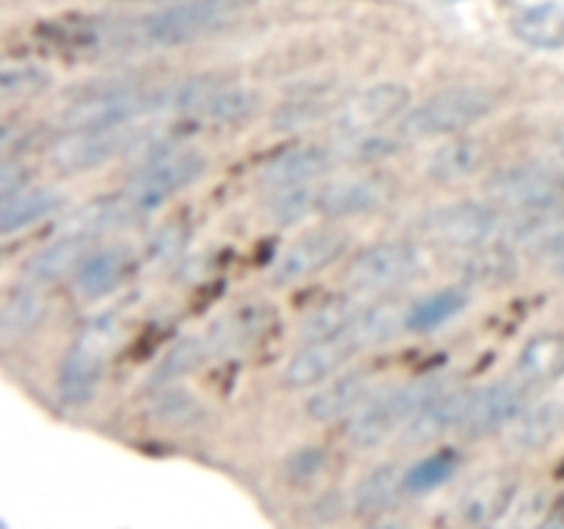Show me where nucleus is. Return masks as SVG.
<instances>
[{"instance_id": "nucleus-8", "label": "nucleus", "mask_w": 564, "mask_h": 529, "mask_svg": "<svg viewBox=\"0 0 564 529\" xmlns=\"http://www.w3.org/2000/svg\"><path fill=\"white\" fill-rule=\"evenodd\" d=\"M499 231V215L479 202H457L430 209L419 220V235L430 242L449 248H477L490 242Z\"/></svg>"}, {"instance_id": "nucleus-18", "label": "nucleus", "mask_w": 564, "mask_h": 529, "mask_svg": "<svg viewBox=\"0 0 564 529\" xmlns=\"http://www.w3.org/2000/svg\"><path fill=\"white\" fill-rule=\"evenodd\" d=\"M372 395L375 391L367 375L347 373L319 386V389L308 397L306 411L308 417L317 419V422H339V419H350Z\"/></svg>"}, {"instance_id": "nucleus-14", "label": "nucleus", "mask_w": 564, "mask_h": 529, "mask_svg": "<svg viewBox=\"0 0 564 529\" xmlns=\"http://www.w3.org/2000/svg\"><path fill=\"white\" fill-rule=\"evenodd\" d=\"M518 483L510 472L479 474L460 494L457 518L474 529H490L501 518V512L516 499Z\"/></svg>"}, {"instance_id": "nucleus-40", "label": "nucleus", "mask_w": 564, "mask_h": 529, "mask_svg": "<svg viewBox=\"0 0 564 529\" xmlns=\"http://www.w3.org/2000/svg\"><path fill=\"white\" fill-rule=\"evenodd\" d=\"M204 358V345L198 339H182L180 345L174 347V350L165 356V361L160 364L158 369V378H154V384H171L174 378H180L182 373H187V369L196 367L198 361Z\"/></svg>"}, {"instance_id": "nucleus-28", "label": "nucleus", "mask_w": 564, "mask_h": 529, "mask_svg": "<svg viewBox=\"0 0 564 529\" xmlns=\"http://www.w3.org/2000/svg\"><path fill=\"white\" fill-rule=\"evenodd\" d=\"M44 314H47V303H44L36 284L17 287L14 292L6 295L3 309H0V339H22L42 323Z\"/></svg>"}, {"instance_id": "nucleus-36", "label": "nucleus", "mask_w": 564, "mask_h": 529, "mask_svg": "<svg viewBox=\"0 0 564 529\" xmlns=\"http://www.w3.org/2000/svg\"><path fill=\"white\" fill-rule=\"evenodd\" d=\"M152 413L158 422L174 424V428H187L202 419V406L191 391L180 389V386H165L152 402Z\"/></svg>"}, {"instance_id": "nucleus-35", "label": "nucleus", "mask_w": 564, "mask_h": 529, "mask_svg": "<svg viewBox=\"0 0 564 529\" xmlns=\"http://www.w3.org/2000/svg\"><path fill=\"white\" fill-rule=\"evenodd\" d=\"M457 472V455L455 452H433V455L422 457L405 468V490L408 494H427L435 490L438 485L449 483L452 474Z\"/></svg>"}, {"instance_id": "nucleus-5", "label": "nucleus", "mask_w": 564, "mask_h": 529, "mask_svg": "<svg viewBox=\"0 0 564 529\" xmlns=\"http://www.w3.org/2000/svg\"><path fill=\"white\" fill-rule=\"evenodd\" d=\"M231 11L235 0H182L143 17L141 36L154 47H182L224 25Z\"/></svg>"}, {"instance_id": "nucleus-31", "label": "nucleus", "mask_w": 564, "mask_h": 529, "mask_svg": "<svg viewBox=\"0 0 564 529\" xmlns=\"http://www.w3.org/2000/svg\"><path fill=\"white\" fill-rule=\"evenodd\" d=\"M358 303L347 295H336L330 301L319 303L312 312L303 317L301 323V339L303 342H323V339H336V336H345L347 328L352 325L358 314Z\"/></svg>"}, {"instance_id": "nucleus-6", "label": "nucleus", "mask_w": 564, "mask_h": 529, "mask_svg": "<svg viewBox=\"0 0 564 529\" xmlns=\"http://www.w3.org/2000/svg\"><path fill=\"white\" fill-rule=\"evenodd\" d=\"M485 193L499 207L518 215H538L560 207L564 182L556 171L540 169V165H510L488 176Z\"/></svg>"}, {"instance_id": "nucleus-22", "label": "nucleus", "mask_w": 564, "mask_h": 529, "mask_svg": "<svg viewBox=\"0 0 564 529\" xmlns=\"http://www.w3.org/2000/svg\"><path fill=\"white\" fill-rule=\"evenodd\" d=\"M402 328H408V306L394 301H378L372 306L358 309L345 336L356 350H361V347H375L394 339Z\"/></svg>"}, {"instance_id": "nucleus-34", "label": "nucleus", "mask_w": 564, "mask_h": 529, "mask_svg": "<svg viewBox=\"0 0 564 529\" xmlns=\"http://www.w3.org/2000/svg\"><path fill=\"white\" fill-rule=\"evenodd\" d=\"M253 110H257V97H253L248 88L218 86L198 114H202L209 125H235V121L248 119Z\"/></svg>"}, {"instance_id": "nucleus-17", "label": "nucleus", "mask_w": 564, "mask_h": 529, "mask_svg": "<svg viewBox=\"0 0 564 529\" xmlns=\"http://www.w3.org/2000/svg\"><path fill=\"white\" fill-rule=\"evenodd\" d=\"M468 391H441L438 397L419 408L411 417V422L402 428V444L424 446L433 441L444 439L452 430H460L463 413H466Z\"/></svg>"}, {"instance_id": "nucleus-1", "label": "nucleus", "mask_w": 564, "mask_h": 529, "mask_svg": "<svg viewBox=\"0 0 564 529\" xmlns=\"http://www.w3.org/2000/svg\"><path fill=\"white\" fill-rule=\"evenodd\" d=\"M446 380L441 375H424L397 389L375 391L350 419H347V441L356 450H378L400 428L411 422L413 413L427 406L433 397L446 391Z\"/></svg>"}, {"instance_id": "nucleus-32", "label": "nucleus", "mask_w": 564, "mask_h": 529, "mask_svg": "<svg viewBox=\"0 0 564 529\" xmlns=\"http://www.w3.org/2000/svg\"><path fill=\"white\" fill-rule=\"evenodd\" d=\"M466 306L468 292L460 290V287H446V290L433 292V295L408 306V331L427 334V331H435L449 323V320H455Z\"/></svg>"}, {"instance_id": "nucleus-4", "label": "nucleus", "mask_w": 564, "mask_h": 529, "mask_svg": "<svg viewBox=\"0 0 564 529\" xmlns=\"http://www.w3.org/2000/svg\"><path fill=\"white\" fill-rule=\"evenodd\" d=\"M204 169H207V158L202 152L174 147L160 154V158L143 163V169L127 185L121 202H124L130 215L152 213L160 204L169 202L174 193L191 187L204 174Z\"/></svg>"}, {"instance_id": "nucleus-29", "label": "nucleus", "mask_w": 564, "mask_h": 529, "mask_svg": "<svg viewBox=\"0 0 564 529\" xmlns=\"http://www.w3.org/2000/svg\"><path fill=\"white\" fill-rule=\"evenodd\" d=\"M405 490V468L394 466V463H386V466L372 468L367 477L358 483L356 488V510L364 516H380L389 507H394V501L400 499Z\"/></svg>"}, {"instance_id": "nucleus-16", "label": "nucleus", "mask_w": 564, "mask_h": 529, "mask_svg": "<svg viewBox=\"0 0 564 529\" xmlns=\"http://www.w3.org/2000/svg\"><path fill=\"white\" fill-rule=\"evenodd\" d=\"M389 198V185L380 176H341L317 191V213L328 218H350L369 213Z\"/></svg>"}, {"instance_id": "nucleus-38", "label": "nucleus", "mask_w": 564, "mask_h": 529, "mask_svg": "<svg viewBox=\"0 0 564 529\" xmlns=\"http://www.w3.org/2000/svg\"><path fill=\"white\" fill-rule=\"evenodd\" d=\"M545 512H549V499L540 490H532V494L518 490L516 499L510 501V507L501 512V518L490 529H540L545 521Z\"/></svg>"}, {"instance_id": "nucleus-13", "label": "nucleus", "mask_w": 564, "mask_h": 529, "mask_svg": "<svg viewBox=\"0 0 564 529\" xmlns=\"http://www.w3.org/2000/svg\"><path fill=\"white\" fill-rule=\"evenodd\" d=\"M347 235L339 229H314L292 240L273 264L275 284H295L328 268L345 253Z\"/></svg>"}, {"instance_id": "nucleus-33", "label": "nucleus", "mask_w": 564, "mask_h": 529, "mask_svg": "<svg viewBox=\"0 0 564 529\" xmlns=\"http://www.w3.org/2000/svg\"><path fill=\"white\" fill-rule=\"evenodd\" d=\"M405 143V138L400 136V130L391 136L386 130H364V132H350V136H341L336 141L334 154L345 163H375V160H383L397 154V149Z\"/></svg>"}, {"instance_id": "nucleus-27", "label": "nucleus", "mask_w": 564, "mask_h": 529, "mask_svg": "<svg viewBox=\"0 0 564 529\" xmlns=\"http://www.w3.org/2000/svg\"><path fill=\"white\" fill-rule=\"evenodd\" d=\"M564 373V334L543 331L523 345L518 356V375L527 384H545Z\"/></svg>"}, {"instance_id": "nucleus-37", "label": "nucleus", "mask_w": 564, "mask_h": 529, "mask_svg": "<svg viewBox=\"0 0 564 529\" xmlns=\"http://www.w3.org/2000/svg\"><path fill=\"white\" fill-rule=\"evenodd\" d=\"M317 191L319 187L312 185L281 187L268 202V213L273 215L275 224H297L308 213H317Z\"/></svg>"}, {"instance_id": "nucleus-15", "label": "nucleus", "mask_w": 564, "mask_h": 529, "mask_svg": "<svg viewBox=\"0 0 564 529\" xmlns=\"http://www.w3.org/2000/svg\"><path fill=\"white\" fill-rule=\"evenodd\" d=\"M356 347L350 345L347 336H336V339L323 342H306L295 356L290 358L284 369V384L290 389H308L330 380V375L339 373L345 367L347 358L352 356Z\"/></svg>"}, {"instance_id": "nucleus-3", "label": "nucleus", "mask_w": 564, "mask_h": 529, "mask_svg": "<svg viewBox=\"0 0 564 529\" xmlns=\"http://www.w3.org/2000/svg\"><path fill=\"white\" fill-rule=\"evenodd\" d=\"M496 94L479 86H455L433 94L419 108L408 110L400 121V136L405 141L435 136H457L485 116L494 114Z\"/></svg>"}, {"instance_id": "nucleus-43", "label": "nucleus", "mask_w": 564, "mask_h": 529, "mask_svg": "<svg viewBox=\"0 0 564 529\" xmlns=\"http://www.w3.org/2000/svg\"><path fill=\"white\" fill-rule=\"evenodd\" d=\"M554 160H556V169L564 174V132H560L554 141Z\"/></svg>"}, {"instance_id": "nucleus-44", "label": "nucleus", "mask_w": 564, "mask_h": 529, "mask_svg": "<svg viewBox=\"0 0 564 529\" xmlns=\"http://www.w3.org/2000/svg\"><path fill=\"white\" fill-rule=\"evenodd\" d=\"M372 529H408V527L400 521H378Z\"/></svg>"}, {"instance_id": "nucleus-26", "label": "nucleus", "mask_w": 564, "mask_h": 529, "mask_svg": "<svg viewBox=\"0 0 564 529\" xmlns=\"http://www.w3.org/2000/svg\"><path fill=\"white\" fill-rule=\"evenodd\" d=\"M512 31L529 47L564 50V3L545 0V3L529 6L516 17Z\"/></svg>"}, {"instance_id": "nucleus-9", "label": "nucleus", "mask_w": 564, "mask_h": 529, "mask_svg": "<svg viewBox=\"0 0 564 529\" xmlns=\"http://www.w3.org/2000/svg\"><path fill=\"white\" fill-rule=\"evenodd\" d=\"M138 136V127H110V130H64V136L50 147V163L64 174H83L110 163Z\"/></svg>"}, {"instance_id": "nucleus-12", "label": "nucleus", "mask_w": 564, "mask_h": 529, "mask_svg": "<svg viewBox=\"0 0 564 529\" xmlns=\"http://www.w3.org/2000/svg\"><path fill=\"white\" fill-rule=\"evenodd\" d=\"M527 408L523 386L516 380H496L482 389L468 391L466 413H463L460 433L466 439H482V435L505 433L507 424Z\"/></svg>"}, {"instance_id": "nucleus-24", "label": "nucleus", "mask_w": 564, "mask_h": 529, "mask_svg": "<svg viewBox=\"0 0 564 529\" xmlns=\"http://www.w3.org/2000/svg\"><path fill=\"white\" fill-rule=\"evenodd\" d=\"M61 204H64V196L53 191V187H22V191L6 196L3 204H0V231L14 235V231L28 229L36 220H44L53 213H58Z\"/></svg>"}, {"instance_id": "nucleus-7", "label": "nucleus", "mask_w": 564, "mask_h": 529, "mask_svg": "<svg viewBox=\"0 0 564 529\" xmlns=\"http://www.w3.org/2000/svg\"><path fill=\"white\" fill-rule=\"evenodd\" d=\"M424 270V257L413 242H378L352 257L345 281L358 292H389Z\"/></svg>"}, {"instance_id": "nucleus-41", "label": "nucleus", "mask_w": 564, "mask_h": 529, "mask_svg": "<svg viewBox=\"0 0 564 529\" xmlns=\"http://www.w3.org/2000/svg\"><path fill=\"white\" fill-rule=\"evenodd\" d=\"M325 466H328V455L323 450H317V446L295 452L286 461V468H290V474L295 479H314L319 472H325Z\"/></svg>"}, {"instance_id": "nucleus-23", "label": "nucleus", "mask_w": 564, "mask_h": 529, "mask_svg": "<svg viewBox=\"0 0 564 529\" xmlns=\"http://www.w3.org/2000/svg\"><path fill=\"white\" fill-rule=\"evenodd\" d=\"M485 158H488V149L482 147V141L471 136H455L433 149L427 160V174L435 182L468 180L482 169Z\"/></svg>"}, {"instance_id": "nucleus-19", "label": "nucleus", "mask_w": 564, "mask_h": 529, "mask_svg": "<svg viewBox=\"0 0 564 529\" xmlns=\"http://www.w3.org/2000/svg\"><path fill=\"white\" fill-rule=\"evenodd\" d=\"M334 165V152L319 147H295L275 154L262 169V185L281 191V187L312 185L317 176L328 174Z\"/></svg>"}, {"instance_id": "nucleus-30", "label": "nucleus", "mask_w": 564, "mask_h": 529, "mask_svg": "<svg viewBox=\"0 0 564 529\" xmlns=\"http://www.w3.org/2000/svg\"><path fill=\"white\" fill-rule=\"evenodd\" d=\"M463 276L466 281L477 287H499L516 276L518 262L507 246H496L494 240L485 246L468 248L466 259H463Z\"/></svg>"}, {"instance_id": "nucleus-2", "label": "nucleus", "mask_w": 564, "mask_h": 529, "mask_svg": "<svg viewBox=\"0 0 564 529\" xmlns=\"http://www.w3.org/2000/svg\"><path fill=\"white\" fill-rule=\"evenodd\" d=\"M116 342H119V323L113 317H99L80 331L75 345L66 350L55 380L58 400L64 406L83 408L97 397L105 364L113 356Z\"/></svg>"}, {"instance_id": "nucleus-21", "label": "nucleus", "mask_w": 564, "mask_h": 529, "mask_svg": "<svg viewBox=\"0 0 564 529\" xmlns=\"http://www.w3.org/2000/svg\"><path fill=\"white\" fill-rule=\"evenodd\" d=\"M88 251H91V240L88 237L58 235V240L39 248L25 262L28 284H53V281L64 279L66 273H75Z\"/></svg>"}, {"instance_id": "nucleus-20", "label": "nucleus", "mask_w": 564, "mask_h": 529, "mask_svg": "<svg viewBox=\"0 0 564 529\" xmlns=\"http://www.w3.org/2000/svg\"><path fill=\"white\" fill-rule=\"evenodd\" d=\"M130 268V253L121 246H105L91 248L80 268L75 270V292L86 301H97V298L108 295L110 290L121 284Z\"/></svg>"}, {"instance_id": "nucleus-10", "label": "nucleus", "mask_w": 564, "mask_h": 529, "mask_svg": "<svg viewBox=\"0 0 564 529\" xmlns=\"http://www.w3.org/2000/svg\"><path fill=\"white\" fill-rule=\"evenodd\" d=\"M408 102H411V91L405 86H400V83H375V86L361 88V91L350 94L345 102L330 108V125L339 136L383 130L397 116L408 114Z\"/></svg>"}, {"instance_id": "nucleus-11", "label": "nucleus", "mask_w": 564, "mask_h": 529, "mask_svg": "<svg viewBox=\"0 0 564 529\" xmlns=\"http://www.w3.org/2000/svg\"><path fill=\"white\" fill-rule=\"evenodd\" d=\"M141 116H152V91H99L77 99L64 110L61 125L64 130H110V127H130Z\"/></svg>"}, {"instance_id": "nucleus-25", "label": "nucleus", "mask_w": 564, "mask_h": 529, "mask_svg": "<svg viewBox=\"0 0 564 529\" xmlns=\"http://www.w3.org/2000/svg\"><path fill=\"white\" fill-rule=\"evenodd\" d=\"M562 428V411L554 402L523 408L505 428V444L516 452H532L554 441Z\"/></svg>"}, {"instance_id": "nucleus-42", "label": "nucleus", "mask_w": 564, "mask_h": 529, "mask_svg": "<svg viewBox=\"0 0 564 529\" xmlns=\"http://www.w3.org/2000/svg\"><path fill=\"white\" fill-rule=\"evenodd\" d=\"M551 268L556 270V276H562L564 279V240L554 248V251H551Z\"/></svg>"}, {"instance_id": "nucleus-39", "label": "nucleus", "mask_w": 564, "mask_h": 529, "mask_svg": "<svg viewBox=\"0 0 564 529\" xmlns=\"http://www.w3.org/2000/svg\"><path fill=\"white\" fill-rule=\"evenodd\" d=\"M47 83H50L47 72H42L39 66H31V64L6 66L3 75H0V94H3V99L31 97V94L42 91Z\"/></svg>"}]
</instances>
